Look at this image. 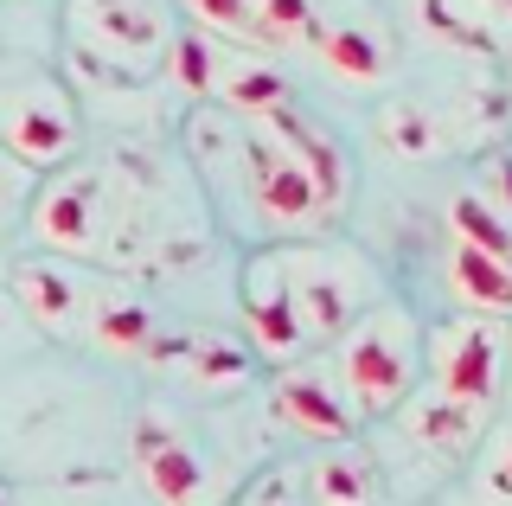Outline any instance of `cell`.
Listing matches in <instances>:
<instances>
[{"mask_svg": "<svg viewBox=\"0 0 512 506\" xmlns=\"http://www.w3.org/2000/svg\"><path fill=\"white\" fill-rule=\"evenodd\" d=\"M423 327L429 321L404 295H378V302L327 346V359H333V372H340L346 404H352L359 423L397 417L404 398L423 385Z\"/></svg>", "mask_w": 512, "mask_h": 506, "instance_id": "6da1fadb", "label": "cell"}, {"mask_svg": "<svg viewBox=\"0 0 512 506\" xmlns=\"http://www.w3.org/2000/svg\"><path fill=\"white\" fill-rule=\"evenodd\" d=\"M237 186H244V205L256 212V225L276 237V244L320 237L340 218L333 199H327V186L314 180V167L301 161L276 129H263V122H244V129H237Z\"/></svg>", "mask_w": 512, "mask_h": 506, "instance_id": "7a4b0ae2", "label": "cell"}, {"mask_svg": "<svg viewBox=\"0 0 512 506\" xmlns=\"http://www.w3.org/2000/svg\"><path fill=\"white\" fill-rule=\"evenodd\" d=\"M282 270H288V302H295V321H301L308 353H327V346L384 295L372 263H365L359 250L320 244V237L282 244Z\"/></svg>", "mask_w": 512, "mask_h": 506, "instance_id": "3957f363", "label": "cell"}, {"mask_svg": "<svg viewBox=\"0 0 512 506\" xmlns=\"http://www.w3.org/2000/svg\"><path fill=\"white\" fill-rule=\"evenodd\" d=\"M109 225H116V199H109V173L90 161H71L45 173L39 193L26 205V231L45 257L64 263H96L109 250Z\"/></svg>", "mask_w": 512, "mask_h": 506, "instance_id": "277c9868", "label": "cell"}, {"mask_svg": "<svg viewBox=\"0 0 512 506\" xmlns=\"http://www.w3.org/2000/svg\"><path fill=\"white\" fill-rule=\"evenodd\" d=\"M512 378V353H506V321L493 314H442L423 327V385L468 398L480 410H500Z\"/></svg>", "mask_w": 512, "mask_h": 506, "instance_id": "5b68a950", "label": "cell"}, {"mask_svg": "<svg viewBox=\"0 0 512 506\" xmlns=\"http://www.w3.org/2000/svg\"><path fill=\"white\" fill-rule=\"evenodd\" d=\"M64 39L96 65L141 77V71H160V58L173 45V20L154 0H71L64 7Z\"/></svg>", "mask_w": 512, "mask_h": 506, "instance_id": "8992f818", "label": "cell"}, {"mask_svg": "<svg viewBox=\"0 0 512 506\" xmlns=\"http://www.w3.org/2000/svg\"><path fill=\"white\" fill-rule=\"evenodd\" d=\"M77 141H84V116L58 77H26V84L0 90V148L39 180L77 161Z\"/></svg>", "mask_w": 512, "mask_h": 506, "instance_id": "52a82bcc", "label": "cell"}, {"mask_svg": "<svg viewBox=\"0 0 512 506\" xmlns=\"http://www.w3.org/2000/svg\"><path fill=\"white\" fill-rule=\"evenodd\" d=\"M128 462L135 481L154 506H224V481L212 468V455L192 442L167 410H141L128 430Z\"/></svg>", "mask_w": 512, "mask_h": 506, "instance_id": "ba28073f", "label": "cell"}, {"mask_svg": "<svg viewBox=\"0 0 512 506\" xmlns=\"http://www.w3.org/2000/svg\"><path fill=\"white\" fill-rule=\"evenodd\" d=\"M314 58L333 84L346 90H384L404 65V45H397L391 20L365 0H340V7H320V33H314Z\"/></svg>", "mask_w": 512, "mask_h": 506, "instance_id": "9c48e42d", "label": "cell"}, {"mask_svg": "<svg viewBox=\"0 0 512 506\" xmlns=\"http://www.w3.org/2000/svg\"><path fill=\"white\" fill-rule=\"evenodd\" d=\"M237 314H244V346L256 353V366L282 372V366H295V359H308L295 302H288L282 244H263V250L244 257V270H237Z\"/></svg>", "mask_w": 512, "mask_h": 506, "instance_id": "30bf717a", "label": "cell"}, {"mask_svg": "<svg viewBox=\"0 0 512 506\" xmlns=\"http://www.w3.org/2000/svg\"><path fill=\"white\" fill-rule=\"evenodd\" d=\"M269 410H276L301 442H314V449L359 436V417H352L346 385H340V372H333L327 353H308V359H295V366H282L269 378Z\"/></svg>", "mask_w": 512, "mask_h": 506, "instance_id": "8fae6325", "label": "cell"}, {"mask_svg": "<svg viewBox=\"0 0 512 506\" xmlns=\"http://www.w3.org/2000/svg\"><path fill=\"white\" fill-rule=\"evenodd\" d=\"M7 289H13V302H20V314L39 327V334L84 340V314H90V289H96V276L84 263H64V257L32 250V257L13 263Z\"/></svg>", "mask_w": 512, "mask_h": 506, "instance_id": "7c38bea8", "label": "cell"}, {"mask_svg": "<svg viewBox=\"0 0 512 506\" xmlns=\"http://www.w3.org/2000/svg\"><path fill=\"white\" fill-rule=\"evenodd\" d=\"M397 423L410 430V442H423V449L448 455V462H468V455L480 449V436L493 430V410H480L468 398H448V391H429L416 385L404 410H397Z\"/></svg>", "mask_w": 512, "mask_h": 506, "instance_id": "4fadbf2b", "label": "cell"}, {"mask_svg": "<svg viewBox=\"0 0 512 506\" xmlns=\"http://www.w3.org/2000/svg\"><path fill=\"white\" fill-rule=\"evenodd\" d=\"M84 346H96V353H109V359H148L160 346V321L128 282L96 276L90 314H84Z\"/></svg>", "mask_w": 512, "mask_h": 506, "instance_id": "5bb4252c", "label": "cell"}, {"mask_svg": "<svg viewBox=\"0 0 512 506\" xmlns=\"http://www.w3.org/2000/svg\"><path fill=\"white\" fill-rule=\"evenodd\" d=\"M295 103V84L282 77V65L269 52H237V45H224V65H218V90H212V109L237 122H256L269 116V109H288Z\"/></svg>", "mask_w": 512, "mask_h": 506, "instance_id": "9a60e30c", "label": "cell"}, {"mask_svg": "<svg viewBox=\"0 0 512 506\" xmlns=\"http://www.w3.org/2000/svg\"><path fill=\"white\" fill-rule=\"evenodd\" d=\"M173 372L199 398H231V391H244L256 378V353L224 334H192V340H173Z\"/></svg>", "mask_w": 512, "mask_h": 506, "instance_id": "2e32d148", "label": "cell"}, {"mask_svg": "<svg viewBox=\"0 0 512 506\" xmlns=\"http://www.w3.org/2000/svg\"><path fill=\"white\" fill-rule=\"evenodd\" d=\"M301 500L308 506H378V468L359 442H327L301 468Z\"/></svg>", "mask_w": 512, "mask_h": 506, "instance_id": "e0dca14e", "label": "cell"}, {"mask_svg": "<svg viewBox=\"0 0 512 506\" xmlns=\"http://www.w3.org/2000/svg\"><path fill=\"white\" fill-rule=\"evenodd\" d=\"M448 295L461 314H493L512 321V263L487 257L474 244H448Z\"/></svg>", "mask_w": 512, "mask_h": 506, "instance_id": "ac0fdd59", "label": "cell"}, {"mask_svg": "<svg viewBox=\"0 0 512 506\" xmlns=\"http://www.w3.org/2000/svg\"><path fill=\"white\" fill-rule=\"evenodd\" d=\"M442 231H448V244H474V250H487V257L512 263V218L500 205H487L474 186H455V193H448Z\"/></svg>", "mask_w": 512, "mask_h": 506, "instance_id": "d6986e66", "label": "cell"}, {"mask_svg": "<svg viewBox=\"0 0 512 506\" xmlns=\"http://www.w3.org/2000/svg\"><path fill=\"white\" fill-rule=\"evenodd\" d=\"M416 20H423V33L436 45H448V52H474V58H500L506 52L500 33L480 20L468 0H416Z\"/></svg>", "mask_w": 512, "mask_h": 506, "instance_id": "ffe728a7", "label": "cell"}, {"mask_svg": "<svg viewBox=\"0 0 512 506\" xmlns=\"http://www.w3.org/2000/svg\"><path fill=\"white\" fill-rule=\"evenodd\" d=\"M250 20H256V45H263L269 58L314 52V33H320L314 0H250Z\"/></svg>", "mask_w": 512, "mask_h": 506, "instance_id": "44dd1931", "label": "cell"}, {"mask_svg": "<svg viewBox=\"0 0 512 506\" xmlns=\"http://www.w3.org/2000/svg\"><path fill=\"white\" fill-rule=\"evenodd\" d=\"M218 65H224V45L218 39H205V33H173L167 45V58H160V71L180 84V97L192 103H212V90H218Z\"/></svg>", "mask_w": 512, "mask_h": 506, "instance_id": "7402d4cb", "label": "cell"}, {"mask_svg": "<svg viewBox=\"0 0 512 506\" xmlns=\"http://www.w3.org/2000/svg\"><path fill=\"white\" fill-rule=\"evenodd\" d=\"M378 141L391 161H429L442 148V129L423 103H384L378 109Z\"/></svg>", "mask_w": 512, "mask_h": 506, "instance_id": "603a6c76", "label": "cell"}, {"mask_svg": "<svg viewBox=\"0 0 512 506\" xmlns=\"http://www.w3.org/2000/svg\"><path fill=\"white\" fill-rule=\"evenodd\" d=\"M186 26L218 45H237V52H263L256 45V20H250V0H180Z\"/></svg>", "mask_w": 512, "mask_h": 506, "instance_id": "cb8c5ba5", "label": "cell"}, {"mask_svg": "<svg viewBox=\"0 0 512 506\" xmlns=\"http://www.w3.org/2000/svg\"><path fill=\"white\" fill-rule=\"evenodd\" d=\"M468 487H474V506H512V417L480 436Z\"/></svg>", "mask_w": 512, "mask_h": 506, "instance_id": "d4e9b609", "label": "cell"}, {"mask_svg": "<svg viewBox=\"0 0 512 506\" xmlns=\"http://www.w3.org/2000/svg\"><path fill=\"white\" fill-rule=\"evenodd\" d=\"M237 506H308V500H301V474H288V468L256 474L244 494H237Z\"/></svg>", "mask_w": 512, "mask_h": 506, "instance_id": "484cf974", "label": "cell"}, {"mask_svg": "<svg viewBox=\"0 0 512 506\" xmlns=\"http://www.w3.org/2000/svg\"><path fill=\"white\" fill-rule=\"evenodd\" d=\"M32 193H39V173L20 167L7 148H0V218H13V212H26Z\"/></svg>", "mask_w": 512, "mask_h": 506, "instance_id": "4316f807", "label": "cell"}, {"mask_svg": "<svg viewBox=\"0 0 512 506\" xmlns=\"http://www.w3.org/2000/svg\"><path fill=\"white\" fill-rule=\"evenodd\" d=\"M474 193L487 199V205H500V212L512 218V154H487V161H480Z\"/></svg>", "mask_w": 512, "mask_h": 506, "instance_id": "83f0119b", "label": "cell"}, {"mask_svg": "<svg viewBox=\"0 0 512 506\" xmlns=\"http://www.w3.org/2000/svg\"><path fill=\"white\" fill-rule=\"evenodd\" d=\"M468 7H474L480 20L493 26V33H500V45L512 52V0H468Z\"/></svg>", "mask_w": 512, "mask_h": 506, "instance_id": "f1b7e54d", "label": "cell"}, {"mask_svg": "<svg viewBox=\"0 0 512 506\" xmlns=\"http://www.w3.org/2000/svg\"><path fill=\"white\" fill-rule=\"evenodd\" d=\"M0 506H13V494H7V481H0Z\"/></svg>", "mask_w": 512, "mask_h": 506, "instance_id": "f546056e", "label": "cell"}, {"mask_svg": "<svg viewBox=\"0 0 512 506\" xmlns=\"http://www.w3.org/2000/svg\"><path fill=\"white\" fill-rule=\"evenodd\" d=\"M506 353H512V321H506Z\"/></svg>", "mask_w": 512, "mask_h": 506, "instance_id": "4dcf8cb0", "label": "cell"}]
</instances>
